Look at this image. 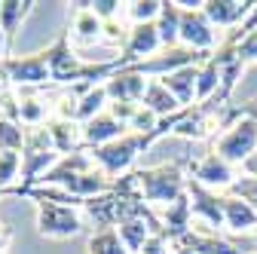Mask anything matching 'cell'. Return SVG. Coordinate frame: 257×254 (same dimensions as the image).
I'll return each instance as SVG.
<instances>
[{
  "label": "cell",
  "instance_id": "obj_1",
  "mask_svg": "<svg viewBox=\"0 0 257 254\" xmlns=\"http://www.w3.org/2000/svg\"><path fill=\"white\" fill-rule=\"evenodd\" d=\"M141 196L147 205H172L187 193V178H184V163H156L147 169H135Z\"/></svg>",
  "mask_w": 257,
  "mask_h": 254
},
{
  "label": "cell",
  "instance_id": "obj_2",
  "mask_svg": "<svg viewBox=\"0 0 257 254\" xmlns=\"http://www.w3.org/2000/svg\"><path fill=\"white\" fill-rule=\"evenodd\" d=\"M147 147H153L150 135H135V132H128V135H122V138L104 144V147H92L89 156H92V163L98 166L110 181H116V178H122V175L132 172L138 153H144Z\"/></svg>",
  "mask_w": 257,
  "mask_h": 254
},
{
  "label": "cell",
  "instance_id": "obj_3",
  "mask_svg": "<svg viewBox=\"0 0 257 254\" xmlns=\"http://www.w3.org/2000/svg\"><path fill=\"white\" fill-rule=\"evenodd\" d=\"M34 205H37V230L46 239H71L86 230L80 208H68L49 199H34Z\"/></svg>",
  "mask_w": 257,
  "mask_h": 254
},
{
  "label": "cell",
  "instance_id": "obj_4",
  "mask_svg": "<svg viewBox=\"0 0 257 254\" xmlns=\"http://www.w3.org/2000/svg\"><path fill=\"white\" fill-rule=\"evenodd\" d=\"M211 150L220 156V160H227L230 166H242L257 150V122L251 116H239L227 132H220L214 138Z\"/></svg>",
  "mask_w": 257,
  "mask_h": 254
},
{
  "label": "cell",
  "instance_id": "obj_5",
  "mask_svg": "<svg viewBox=\"0 0 257 254\" xmlns=\"http://www.w3.org/2000/svg\"><path fill=\"white\" fill-rule=\"evenodd\" d=\"M205 0H196V4H181V46L187 49H196V52H211L220 40H217V31L208 22V16L202 13Z\"/></svg>",
  "mask_w": 257,
  "mask_h": 254
},
{
  "label": "cell",
  "instance_id": "obj_6",
  "mask_svg": "<svg viewBox=\"0 0 257 254\" xmlns=\"http://www.w3.org/2000/svg\"><path fill=\"white\" fill-rule=\"evenodd\" d=\"M4 71H7L13 89H43L46 83H52L46 49H37L31 55H10L4 61Z\"/></svg>",
  "mask_w": 257,
  "mask_h": 254
},
{
  "label": "cell",
  "instance_id": "obj_7",
  "mask_svg": "<svg viewBox=\"0 0 257 254\" xmlns=\"http://www.w3.org/2000/svg\"><path fill=\"white\" fill-rule=\"evenodd\" d=\"M187 196H190L193 220H202V224H208L211 230L227 227V217H223V196L217 190H208L199 181L187 178Z\"/></svg>",
  "mask_w": 257,
  "mask_h": 254
},
{
  "label": "cell",
  "instance_id": "obj_8",
  "mask_svg": "<svg viewBox=\"0 0 257 254\" xmlns=\"http://www.w3.org/2000/svg\"><path fill=\"white\" fill-rule=\"evenodd\" d=\"M159 49H163V40H159L156 22H150V25H132V31H128V43L119 52V61L128 68V65H138V61L153 58Z\"/></svg>",
  "mask_w": 257,
  "mask_h": 254
},
{
  "label": "cell",
  "instance_id": "obj_9",
  "mask_svg": "<svg viewBox=\"0 0 257 254\" xmlns=\"http://www.w3.org/2000/svg\"><path fill=\"white\" fill-rule=\"evenodd\" d=\"M187 169H190V178L193 181H199L202 187H208V190H223V187H233V181H236V175H233V166L227 163V160H220V156L214 153V150H208L202 160H196V163H187Z\"/></svg>",
  "mask_w": 257,
  "mask_h": 254
},
{
  "label": "cell",
  "instance_id": "obj_10",
  "mask_svg": "<svg viewBox=\"0 0 257 254\" xmlns=\"http://www.w3.org/2000/svg\"><path fill=\"white\" fill-rule=\"evenodd\" d=\"M254 10H257L254 0H205L202 4V13L214 28H230V31L245 25L254 16Z\"/></svg>",
  "mask_w": 257,
  "mask_h": 254
},
{
  "label": "cell",
  "instance_id": "obj_11",
  "mask_svg": "<svg viewBox=\"0 0 257 254\" xmlns=\"http://www.w3.org/2000/svg\"><path fill=\"white\" fill-rule=\"evenodd\" d=\"M128 135V125H122L119 119H113L107 110L98 113V116H92L89 122H83V147L92 150V147H104L116 138Z\"/></svg>",
  "mask_w": 257,
  "mask_h": 254
},
{
  "label": "cell",
  "instance_id": "obj_12",
  "mask_svg": "<svg viewBox=\"0 0 257 254\" xmlns=\"http://www.w3.org/2000/svg\"><path fill=\"white\" fill-rule=\"evenodd\" d=\"M159 217V224H163V236L169 239V242H178L184 233H190V227H193V208H190V196L184 193L178 202H172V205H166L163 211L156 214Z\"/></svg>",
  "mask_w": 257,
  "mask_h": 254
},
{
  "label": "cell",
  "instance_id": "obj_13",
  "mask_svg": "<svg viewBox=\"0 0 257 254\" xmlns=\"http://www.w3.org/2000/svg\"><path fill=\"white\" fill-rule=\"evenodd\" d=\"M43 125H46V132H49V138H52V144H55V150H58L61 156H71V153H77V150H86V147H83V125H80V122L49 116Z\"/></svg>",
  "mask_w": 257,
  "mask_h": 254
},
{
  "label": "cell",
  "instance_id": "obj_14",
  "mask_svg": "<svg viewBox=\"0 0 257 254\" xmlns=\"http://www.w3.org/2000/svg\"><path fill=\"white\" fill-rule=\"evenodd\" d=\"M104 89H107V98L110 101H135V104H141L144 89H147V77H141V74L125 68V71L113 74L104 83Z\"/></svg>",
  "mask_w": 257,
  "mask_h": 254
},
{
  "label": "cell",
  "instance_id": "obj_15",
  "mask_svg": "<svg viewBox=\"0 0 257 254\" xmlns=\"http://www.w3.org/2000/svg\"><path fill=\"white\" fill-rule=\"evenodd\" d=\"M199 68L202 65H190V68H181L175 74H166V77H159L163 80V86L178 98L181 107H193L196 104V83H199Z\"/></svg>",
  "mask_w": 257,
  "mask_h": 254
},
{
  "label": "cell",
  "instance_id": "obj_16",
  "mask_svg": "<svg viewBox=\"0 0 257 254\" xmlns=\"http://www.w3.org/2000/svg\"><path fill=\"white\" fill-rule=\"evenodd\" d=\"M101 28L104 22L89 10V4H74V19H71V40L77 43H101Z\"/></svg>",
  "mask_w": 257,
  "mask_h": 254
},
{
  "label": "cell",
  "instance_id": "obj_17",
  "mask_svg": "<svg viewBox=\"0 0 257 254\" xmlns=\"http://www.w3.org/2000/svg\"><path fill=\"white\" fill-rule=\"evenodd\" d=\"M223 217H227V230H233L239 236L257 230V211L239 196H230V193L223 196Z\"/></svg>",
  "mask_w": 257,
  "mask_h": 254
},
{
  "label": "cell",
  "instance_id": "obj_18",
  "mask_svg": "<svg viewBox=\"0 0 257 254\" xmlns=\"http://www.w3.org/2000/svg\"><path fill=\"white\" fill-rule=\"evenodd\" d=\"M34 7H37L34 0H4V7H0V31H4V37H7L10 52H13V43H16L22 22L34 13Z\"/></svg>",
  "mask_w": 257,
  "mask_h": 254
},
{
  "label": "cell",
  "instance_id": "obj_19",
  "mask_svg": "<svg viewBox=\"0 0 257 254\" xmlns=\"http://www.w3.org/2000/svg\"><path fill=\"white\" fill-rule=\"evenodd\" d=\"M141 104L147 107V110H153L159 119H166V116H172V113H178L181 110V104H178V98L163 86V80H147V89H144V98H141Z\"/></svg>",
  "mask_w": 257,
  "mask_h": 254
},
{
  "label": "cell",
  "instance_id": "obj_20",
  "mask_svg": "<svg viewBox=\"0 0 257 254\" xmlns=\"http://www.w3.org/2000/svg\"><path fill=\"white\" fill-rule=\"evenodd\" d=\"M156 28H159L163 49L181 46V7H178V0H163V13L156 19Z\"/></svg>",
  "mask_w": 257,
  "mask_h": 254
},
{
  "label": "cell",
  "instance_id": "obj_21",
  "mask_svg": "<svg viewBox=\"0 0 257 254\" xmlns=\"http://www.w3.org/2000/svg\"><path fill=\"white\" fill-rule=\"evenodd\" d=\"M116 230H119V239H122V245L128 248V254H141L144 242H147L153 233H159V227H153L150 220H144V217L125 220V224H119ZM159 236H163V233H159Z\"/></svg>",
  "mask_w": 257,
  "mask_h": 254
},
{
  "label": "cell",
  "instance_id": "obj_22",
  "mask_svg": "<svg viewBox=\"0 0 257 254\" xmlns=\"http://www.w3.org/2000/svg\"><path fill=\"white\" fill-rule=\"evenodd\" d=\"M22 101V125H43L49 119V104L40 98V89H16Z\"/></svg>",
  "mask_w": 257,
  "mask_h": 254
},
{
  "label": "cell",
  "instance_id": "obj_23",
  "mask_svg": "<svg viewBox=\"0 0 257 254\" xmlns=\"http://www.w3.org/2000/svg\"><path fill=\"white\" fill-rule=\"evenodd\" d=\"M107 104H110V98H107V89H104V83L92 86L89 92H83V95H80V107H77V122L83 125V122H89L92 116L104 113V110H107Z\"/></svg>",
  "mask_w": 257,
  "mask_h": 254
},
{
  "label": "cell",
  "instance_id": "obj_24",
  "mask_svg": "<svg viewBox=\"0 0 257 254\" xmlns=\"http://www.w3.org/2000/svg\"><path fill=\"white\" fill-rule=\"evenodd\" d=\"M86 251H89V254H128V248L122 245V239H119V230H116V227L92 233V236H89Z\"/></svg>",
  "mask_w": 257,
  "mask_h": 254
},
{
  "label": "cell",
  "instance_id": "obj_25",
  "mask_svg": "<svg viewBox=\"0 0 257 254\" xmlns=\"http://www.w3.org/2000/svg\"><path fill=\"white\" fill-rule=\"evenodd\" d=\"M163 13V0H135V4H125V16L132 19V25H150L159 19Z\"/></svg>",
  "mask_w": 257,
  "mask_h": 254
},
{
  "label": "cell",
  "instance_id": "obj_26",
  "mask_svg": "<svg viewBox=\"0 0 257 254\" xmlns=\"http://www.w3.org/2000/svg\"><path fill=\"white\" fill-rule=\"evenodd\" d=\"M22 144H25V125L13 119H0V153L7 150L22 153Z\"/></svg>",
  "mask_w": 257,
  "mask_h": 254
},
{
  "label": "cell",
  "instance_id": "obj_27",
  "mask_svg": "<svg viewBox=\"0 0 257 254\" xmlns=\"http://www.w3.org/2000/svg\"><path fill=\"white\" fill-rule=\"evenodd\" d=\"M128 31H132V25L119 22V16H116V19L104 22V28H101V43H104V46H113V49L122 52V46L128 43Z\"/></svg>",
  "mask_w": 257,
  "mask_h": 254
},
{
  "label": "cell",
  "instance_id": "obj_28",
  "mask_svg": "<svg viewBox=\"0 0 257 254\" xmlns=\"http://www.w3.org/2000/svg\"><path fill=\"white\" fill-rule=\"evenodd\" d=\"M19 172H22V153H16V150L0 153V193H4L7 187H13Z\"/></svg>",
  "mask_w": 257,
  "mask_h": 254
},
{
  "label": "cell",
  "instance_id": "obj_29",
  "mask_svg": "<svg viewBox=\"0 0 257 254\" xmlns=\"http://www.w3.org/2000/svg\"><path fill=\"white\" fill-rule=\"evenodd\" d=\"M0 119L22 122V101H19V92L13 86L0 92Z\"/></svg>",
  "mask_w": 257,
  "mask_h": 254
},
{
  "label": "cell",
  "instance_id": "obj_30",
  "mask_svg": "<svg viewBox=\"0 0 257 254\" xmlns=\"http://www.w3.org/2000/svg\"><path fill=\"white\" fill-rule=\"evenodd\" d=\"M230 196L245 199V202L257 211V178H236L233 187H230Z\"/></svg>",
  "mask_w": 257,
  "mask_h": 254
},
{
  "label": "cell",
  "instance_id": "obj_31",
  "mask_svg": "<svg viewBox=\"0 0 257 254\" xmlns=\"http://www.w3.org/2000/svg\"><path fill=\"white\" fill-rule=\"evenodd\" d=\"M236 61H239V65H254V61H257V25L248 31V37L239 43V49H236Z\"/></svg>",
  "mask_w": 257,
  "mask_h": 254
},
{
  "label": "cell",
  "instance_id": "obj_32",
  "mask_svg": "<svg viewBox=\"0 0 257 254\" xmlns=\"http://www.w3.org/2000/svg\"><path fill=\"white\" fill-rule=\"evenodd\" d=\"M138 110H141V104H135V101H110L107 104V113L113 119H119L122 125H132V119L138 116Z\"/></svg>",
  "mask_w": 257,
  "mask_h": 254
},
{
  "label": "cell",
  "instance_id": "obj_33",
  "mask_svg": "<svg viewBox=\"0 0 257 254\" xmlns=\"http://www.w3.org/2000/svg\"><path fill=\"white\" fill-rule=\"evenodd\" d=\"M119 7H125V4H119V0H92V4H89V10L98 16L101 22L116 19V16H119Z\"/></svg>",
  "mask_w": 257,
  "mask_h": 254
},
{
  "label": "cell",
  "instance_id": "obj_34",
  "mask_svg": "<svg viewBox=\"0 0 257 254\" xmlns=\"http://www.w3.org/2000/svg\"><path fill=\"white\" fill-rule=\"evenodd\" d=\"M141 254H172V242H169L166 236H159V233H153V236H150V239L144 242Z\"/></svg>",
  "mask_w": 257,
  "mask_h": 254
},
{
  "label": "cell",
  "instance_id": "obj_35",
  "mask_svg": "<svg viewBox=\"0 0 257 254\" xmlns=\"http://www.w3.org/2000/svg\"><path fill=\"white\" fill-rule=\"evenodd\" d=\"M242 172H245L248 178H257V150H254V153L248 156L245 163H242Z\"/></svg>",
  "mask_w": 257,
  "mask_h": 254
},
{
  "label": "cell",
  "instance_id": "obj_36",
  "mask_svg": "<svg viewBox=\"0 0 257 254\" xmlns=\"http://www.w3.org/2000/svg\"><path fill=\"white\" fill-rule=\"evenodd\" d=\"M172 254H193L190 248H181V245H172Z\"/></svg>",
  "mask_w": 257,
  "mask_h": 254
},
{
  "label": "cell",
  "instance_id": "obj_37",
  "mask_svg": "<svg viewBox=\"0 0 257 254\" xmlns=\"http://www.w3.org/2000/svg\"><path fill=\"white\" fill-rule=\"evenodd\" d=\"M0 7H4V0H0Z\"/></svg>",
  "mask_w": 257,
  "mask_h": 254
},
{
  "label": "cell",
  "instance_id": "obj_38",
  "mask_svg": "<svg viewBox=\"0 0 257 254\" xmlns=\"http://www.w3.org/2000/svg\"><path fill=\"white\" fill-rule=\"evenodd\" d=\"M0 254H7V251H0Z\"/></svg>",
  "mask_w": 257,
  "mask_h": 254
}]
</instances>
